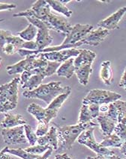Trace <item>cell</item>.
I'll return each mask as SVG.
<instances>
[{
	"mask_svg": "<svg viewBox=\"0 0 126 159\" xmlns=\"http://www.w3.org/2000/svg\"><path fill=\"white\" fill-rule=\"evenodd\" d=\"M120 152L122 153V155H123L124 156H126V141H124L122 143V147H120Z\"/></svg>",
	"mask_w": 126,
	"mask_h": 159,
	"instance_id": "cell-44",
	"label": "cell"
},
{
	"mask_svg": "<svg viewBox=\"0 0 126 159\" xmlns=\"http://www.w3.org/2000/svg\"><path fill=\"white\" fill-rule=\"evenodd\" d=\"M29 23L36 26L38 29H48L47 25H46L45 23H44L41 20L37 19L35 17H27V18Z\"/></svg>",
	"mask_w": 126,
	"mask_h": 159,
	"instance_id": "cell-36",
	"label": "cell"
},
{
	"mask_svg": "<svg viewBox=\"0 0 126 159\" xmlns=\"http://www.w3.org/2000/svg\"><path fill=\"white\" fill-rule=\"evenodd\" d=\"M71 91H68L66 92V93L61 94L57 97L56 98H55L52 102L50 105H47V108L51 109V110L55 111L58 112L59 110L60 109L62 105H63V103L66 101V99H68V97H69L70 93H71Z\"/></svg>",
	"mask_w": 126,
	"mask_h": 159,
	"instance_id": "cell-29",
	"label": "cell"
},
{
	"mask_svg": "<svg viewBox=\"0 0 126 159\" xmlns=\"http://www.w3.org/2000/svg\"><path fill=\"white\" fill-rule=\"evenodd\" d=\"M3 53L7 55H14L15 53H17V51L19 50L17 47L15 45L12 43H5V46L2 48Z\"/></svg>",
	"mask_w": 126,
	"mask_h": 159,
	"instance_id": "cell-35",
	"label": "cell"
},
{
	"mask_svg": "<svg viewBox=\"0 0 126 159\" xmlns=\"http://www.w3.org/2000/svg\"><path fill=\"white\" fill-rule=\"evenodd\" d=\"M11 34H12L11 31L0 29V48H1V49L4 47L5 44L6 43L7 38H8V37L10 36Z\"/></svg>",
	"mask_w": 126,
	"mask_h": 159,
	"instance_id": "cell-38",
	"label": "cell"
},
{
	"mask_svg": "<svg viewBox=\"0 0 126 159\" xmlns=\"http://www.w3.org/2000/svg\"><path fill=\"white\" fill-rule=\"evenodd\" d=\"M20 82V78L15 77L9 82L0 86V113H6L17 108Z\"/></svg>",
	"mask_w": 126,
	"mask_h": 159,
	"instance_id": "cell-3",
	"label": "cell"
},
{
	"mask_svg": "<svg viewBox=\"0 0 126 159\" xmlns=\"http://www.w3.org/2000/svg\"><path fill=\"white\" fill-rule=\"evenodd\" d=\"M32 74L30 73V72L29 70H26L24 71L23 73H21V75H20V84H21V85H23L26 82L29 80V79L32 76Z\"/></svg>",
	"mask_w": 126,
	"mask_h": 159,
	"instance_id": "cell-39",
	"label": "cell"
},
{
	"mask_svg": "<svg viewBox=\"0 0 126 159\" xmlns=\"http://www.w3.org/2000/svg\"><path fill=\"white\" fill-rule=\"evenodd\" d=\"M98 156L99 157V159H125L124 158H121L119 155L114 154L111 155H98Z\"/></svg>",
	"mask_w": 126,
	"mask_h": 159,
	"instance_id": "cell-42",
	"label": "cell"
},
{
	"mask_svg": "<svg viewBox=\"0 0 126 159\" xmlns=\"http://www.w3.org/2000/svg\"><path fill=\"white\" fill-rule=\"evenodd\" d=\"M126 13V6L122 7V8L118 9L116 12L111 14L106 19L101 20L97 24L98 28H101V29H107V30H114V29H118L119 23L121 21Z\"/></svg>",
	"mask_w": 126,
	"mask_h": 159,
	"instance_id": "cell-13",
	"label": "cell"
},
{
	"mask_svg": "<svg viewBox=\"0 0 126 159\" xmlns=\"http://www.w3.org/2000/svg\"><path fill=\"white\" fill-rule=\"evenodd\" d=\"M24 132V126L20 125L14 128L2 129L1 134L7 145H17L27 143L28 140Z\"/></svg>",
	"mask_w": 126,
	"mask_h": 159,
	"instance_id": "cell-8",
	"label": "cell"
},
{
	"mask_svg": "<svg viewBox=\"0 0 126 159\" xmlns=\"http://www.w3.org/2000/svg\"><path fill=\"white\" fill-rule=\"evenodd\" d=\"M81 49L76 48L73 49H63L59 52H51L42 53L44 58L49 61L63 63L71 58H76L80 53Z\"/></svg>",
	"mask_w": 126,
	"mask_h": 159,
	"instance_id": "cell-12",
	"label": "cell"
},
{
	"mask_svg": "<svg viewBox=\"0 0 126 159\" xmlns=\"http://www.w3.org/2000/svg\"><path fill=\"white\" fill-rule=\"evenodd\" d=\"M60 2L65 5V3H68V2H71V0H68V1H62H62H60Z\"/></svg>",
	"mask_w": 126,
	"mask_h": 159,
	"instance_id": "cell-47",
	"label": "cell"
},
{
	"mask_svg": "<svg viewBox=\"0 0 126 159\" xmlns=\"http://www.w3.org/2000/svg\"><path fill=\"white\" fill-rule=\"evenodd\" d=\"M107 111H108V105H100V111L103 113H107Z\"/></svg>",
	"mask_w": 126,
	"mask_h": 159,
	"instance_id": "cell-45",
	"label": "cell"
},
{
	"mask_svg": "<svg viewBox=\"0 0 126 159\" xmlns=\"http://www.w3.org/2000/svg\"><path fill=\"white\" fill-rule=\"evenodd\" d=\"M93 119V115H92V112H91L89 105L82 104L80 111L78 123H89V122H91Z\"/></svg>",
	"mask_w": 126,
	"mask_h": 159,
	"instance_id": "cell-30",
	"label": "cell"
},
{
	"mask_svg": "<svg viewBox=\"0 0 126 159\" xmlns=\"http://www.w3.org/2000/svg\"><path fill=\"white\" fill-rule=\"evenodd\" d=\"M94 29V26L89 24H76L72 27L69 34L66 35L62 45L68 46L70 49L80 47L83 45L81 40L86 36L91 31Z\"/></svg>",
	"mask_w": 126,
	"mask_h": 159,
	"instance_id": "cell-5",
	"label": "cell"
},
{
	"mask_svg": "<svg viewBox=\"0 0 126 159\" xmlns=\"http://www.w3.org/2000/svg\"><path fill=\"white\" fill-rule=\"evenodd\" d=\"M114 132L122 141H126V125L117 123L114 129Z\"/></svg>",
	"mask_w": 126,
	"mask_h": 159,
	"instance_id": "cell-33",
	"label": "cell"
},
{
	"mask_svg": "<svg viewBox=\"0 0 126 159\" xmlns=\"http://www.w3.org/2000/svg\"><path fill=\"white\" fill-rule=\"evenodd\" d=\"M49 125L50 124H46V123H38V126H37V129L36 132V135L38 136V138L45 135L50 129Z\"/></svg>",
	"mask_w": 126,
	"mask_h": 159,
	"instance_id": "cell-34",
	"label": "cell"
},
{
	"mask_svg": "<svg viewBox=\"0 0 126 159\" xmlns=\"http://www.w3.org/2000/svg\"><path fill=\"white\" fill-rule=\"evenodd\" d=\"M50 148H52L50 147V146L46 145V146H41V145H35V146H31L30 147H27L26 149H24V150L27 151V152L29 153H32V154H35V155H41V153L44 152Z\"/></svg>",
	"mask_w": 126,
	"mask_h": 159,
	"instance_id": "cell-32",
	"label": "cell"
},
{
	"mask_svg": "<svg viewBox=\"0 0 126 159\" xmlns=\"http://www.w3.org/2000/svg\"><path fill=\"white\" fill-rule=\"evenodd\" d=\"M38 145L46 146L48 145L53 149V150H57L59 148L58 133H57V127L52 125L50 127L49 131L45 135L38 138L37 141Z\"/></svg>",
	"mask_w": 126,
	"mask_h": 159,
	"instance_id": "cell-15",
	"label": "cell"
},
{
	"mask_svg": "<svg viewBox=\"0 0 126 159\" xmlns=\"http://www.w3.org/2000/svg\"><path fill=\"white\" fill-rule=\"evenodd\" d=\"M47 25L49 30H53L56 32L62 33L67 35L72 29V25L65 18L56 15L51 13L44 22Z\"/></svg>",
	"mask_w": 126,
	"mask_h": 159,
	"instance_id": "cell-10",
	"label": "cell"
},
{
	"mask_svg": "<svg viewBox=\"0 0 126 159\" xmlns=\"http://www.w3.org/2000/svg\"><path fill=\"white\" fill-rule=\"evenodd\" d=\"M47 2L53 10L63 14L66 17H71L72 14H73L72 11L70 10L68 7H66L65 5L63 4L60 1H57V0H48Z\"/></svg>",
	"mask_w": 126,
	"mask_h": 159,
	"instance_id": "cell-25",
	"label": "cell"
},
{
	"mask_svg": "<svg viewBox=\"0 0 126 159\" xmlns=\"http://www.w3.org/2000/svg\"><path fill=\"white\" fill-rule=\"evenodd\" d=\"M7 149L8 147H5L1 152H0V159H13L11 155L6 154Z\"/></svg>",
	"mask_w": 126,
	"mask_h": 159,
	"instance_id": "cell-43",
	"label": "cell"
},
{
	"mask_svg": "<svg viewBox=\"0 0 126 159\" xmlns=\"http://www.w3.org/2000/svg\"><path fill=\"white\" fill-rule=\"evenodd\" d=\"M119 86L120 88H122L124 90H126V67L125 70H124V73L122 74L121 79H120L119 83Z\"/></svg>",
	"mask_w": 126,
	"mask_h": 159,
	"instance_id": "cell-41",
	"label": "cell"
},
{
	"mask_svg": "<svg viewBox=\"0 0 126 159\" xmlns=\"http://www.w3.org/2000/svg\"><path fill=\"white\" fill-rule=\"evenodd\" d=\"M16 8L17 5L14 4L0 2V11H10Z\"/></svg>",
	"mask_w": 126,
	"mask_h": 159,
	"instance_id": "cell-40",
	"label": "cell"
},
{
	"mask_svg": "<svg viewBox=\"0 0 126 159\" xmlns=\"http://www.w3.org/2000/svg\"><path fill=\"white\" fill-rule=\"evenodd\" d=\"M21 49H27V50H30V51L38 50L36 42L34 41V40H32V41H25L23 45H22Z\"/></svg>",
	"mask_w": 126,
	"mask_h": 159,
	"instance_id": "cell-37",
	"label": "cell"
},
{
	"mask_svg": "<svg viewBox=\"0 0 126 159\" xmlns=\"http://www.w3.org/2000/svg\"><path fill=\"white\" fill-rule=\"evenodd\" d=\"M53 37L50 34V30L48 29H38V34L36 36V44L38 46V51L43 50L46 48L49 47L53 42Z\"/></svg>",
	"mask_w": 126,
	"mask_h": 159,
	"instance_id": "cell-21",
	"label": "cell"
},
{
	"mask_svg": "<svg viewBox=\"0 0 126 159\" xmlns=\"http://www.w3.org/2000/svg\"><path fill=\"white\" fill-rule=\"evenodd\" d=\"M110 34L109 31L107 29L97 28L96 29H93L84 38L81 40L83 45H90L92 47L99 46L101 42L104 40V39Z\"/></svg>",
	"mask_w": 126,
	"mask_h": 159,
	"instance_id": "cell-14",
	"label": "cell"
},
{
	"mask_svg": "<svg viewBox=\"0 0 126 159\" xmlns=\"http://www.w3.org/2000/svg\"><path fill=\"white\" fill-rule=\"evenodd\" d=\"M45 79L43 75L37 74V75H32L29 78L23 85H22V88L26 90H33L38 88L41 84L42 81Z\"/></svg>",
	"mask_w": 126,
	"mask_h": 159,
	"instance_id": "cell-26",
	"label": "cell"
},
{
	"mask_svg": "<svg viewBox=\"0 0 126 159\" xmlns=\"http://www.w3.org/2000/svg\"><path fill=\"white\" fill-rule=\"evenodd\" d=\"M26 124L27 121L20 114L6 113L4 116V119L0 123V126L2 129H11Z\"/></svg>",
	"mask_w": 126,
	"mask_h": 159,
	"instance_id": "cell-17",
	"label": "cell"
},
{
	"mask_svg": "<svg viewBox=\"0 0 126 159\" xmlns=\"http://www.w3.org/2000/svg\"><path fill=\"white\" fill-rule=\"evenodd\" d=\"M36 57V54L28 55V56L25 57L23 60L16 63L15 64L8 66L6 67L7 73L8 75H15V74H21L26 70H29L32 62L34 61Z\"/></svg>",
	"mask_w": 126,
	"mask_h": 159,
	"instance_id": "cell-16",
	"label": "cell"
},
{
	"mask_svg": "<svg viewBox=\"0 0 126 159\" xmlns=\"http://www.w3.org/2000/svg\"><path fill=\"white\" fill-rule=\"evenodd\" d=\"M75 58H71L63 62L56 71L58 76L70 79L75 73V66L74 64Z\"/></svg>",
	"mask_w": 126,
	"mask_h": 159,
	"instance_id": "cell-22",
	"label": "cell"
},
{
	"mask_svg": "<svg viewBox=\"0 0 126 159\" xmlns=\"http://www.w3.org/2000/svg\"><path fill=\"white\" fill-rule=\"evenodd\" d=\"M86 159H99V157L98 156H96V157H90V156H88V157H86Z\"/></svg>",
	"mask_w": 126,
	"mask_h": 159,
	"instance_id": "cell-46",
	"label": "cell"
},
{
	"mask_svg": "<svg viewBox=\"0 0 126 159\" xmlns=\"http://www.w3.org/2000/svg\"><path fill=\"white\" fill-rule=\"evenodd\" d=\"M77 140L79 143L90 148L94 152L99 155H111L115 154L114 151L110 150L108 148L104 147L101 143L96 141L94 136V127L85 130Z\"/></svg>",
	"mask_w": 126,
	"mask_h": 159,
	"instance_id": "cell-7",
	"label": "cell"
},
{
	"mask_svg": "<svg viewBox=\"0 0 126 159\" xmlns=\"http://www.w3.org/2000/svg\"><path fill=\"white\" fill-rule=\"evenodd\" d=\"M104 114L117 123L126 125V101L119 99L110 103L108 105V111Z\"/></svg>",
	"mask_w": 126,
	"mask_h": 159,
	"instance_id": "cell-11",
	"label": "cell"
},
{
	"mask_svg": "<svg viewBox=\"0 0 126 159\" xmlns=\"http://www.w3.org/2000/svg\"><path fill=\"white\" fill-rule=\"evenodd\" d=\"M27 112L34 116L38 123H44L46 124H50L52 120L56 117L58 114V112L47 108H42L36 103H32L28 106Z\"/></svg>",
	"mask_w": 126,
	"mask_h": 159,
	"instance_id": "cell-9",
	"label": "cell"
},
{
	"mask_svg": "<svg viewBox=\"0 0 126 159\" xmlns=\"http://www.w3.org/2000/svg\"><path fill=\"white\" fill-rule=\"evenodd\" d=\"M97 120L104 137L113 134L116 125V122L109 118L105 114H100L97 117Z\"/></svg>",
	"mask_w": 126,
	"mask_h": 159,
	"instance_id": "cell-20",
	"label": "cell"
},
{
	"mask_svg": "<svg viewBox=\"0 0 126 159\" xmlns=\"http://www.w3.org/2000/svg\"><path fill=\"white\" fill-rule=\"evenodd\" d=\"M61 82H51L47 84H41L33 90H25L23 96L27 99H38L44 101L47 105L61 94L71 91L70 86L62 87Z\"/></svg>",
	"mask_w": 126,
	"mask_h": 159,
	"instance_id": "cell-1",
	"label": "cell"
},
{
	"mask_svg": "<svg viewBox=\"0 0 126 159\" xmlns=\"http://www.w3.org/2000/svg\"><path fill=\"white\" fill-rule=\"evenodd\" d=\"M51 13V8L47 2L45 0H38L28 10L14 14L13 17H35L44 23Z\"/></svg>",
	"mask_w": 126,
	"mask_h": 159,
	"instance_id": "cell-6",
	"label": "cell"
},
{
	"mask_svg": "<svg viewBox=\"0 0 126 159\" xmlns=\"http://www.w3.org/2000/svg\"><path fill=\"white\" fill-rule=\"evenodd\" d=\"M122 143H123V141L116 134H112L110 135L104 137L103 140L100 143L104 147L106 148H120L122 147Z\"/></svg>",
	"mask_w": 126,
	"mask_h": 159,
	"instance_id": "cell-28",
	"label": "cell"
},
{
	"mask_svg": "<svg viewBox=\"0 0 126 159\" xmlns=\"http://www.w3.org/2000/svg\"><path fill=\"white\" fill-rule=\"evenodd\" d=\"M100 77L106 85L109 86L113 84L114 75H113L112 69H111V62L110 61H105L101 63Z\"/></svg>",
	"mask_w": 126,
	"mask_h": 159,
	"instance_id": "cell-24",
	"label": "cell"
},
{
	"mask_svg": "<svg viewBox=\"0 0 126 159\" xmlns=\"http://www.w3.org/2000/svg\"><path fill=\"white\" fill-rule=\"evenodd\" d=\"M92 64H88L80 66V67L75 69V74L77 75L80 84L83 86H86L89 84L90 76L93 72L92 68Z\"/></svg>",
	"mask_w": 126,
	"mask_h": 159,
	"instance_id": "cell-23",
	"label": "cell"
},
{
	"mask_svg": "<svg viewBox=\"0 0 126 159\" xmlns=\"http://www.w3.org/2000/svg\"><path fill=\"white\" fill-rule=\"evenodd\" d=\"M95 58L96 54L94 52L89 50V49H81L80 53L75 58L74 64H75V69L84 65L92 64Z\"/></svg>",
	"mask_w": 126,
	"mask_h": 159,
	"instance_id": "cell-19",
	"label": "cell"
},
{
	"mask_svg": "<svg viewBox=\"0 0 126 159\" xmlns=\"http://www.w3.org/2000/svg\"><path fill=\"white\" fill-rule=\"evenodd\" d=\"M98 125L99 123H94L91 121L86 123H78L74 125L57 127L59 140V148L57 150L59 152L63 150L71 149L74 143L85 130Z\"/></svg>",
	"mask_w": 126,
	"mask_h": 159,
	"instance_id": "cell-2",
	"label": "cell"
},
{
	"mask_svg": "<svg viewBox=\"0 0 126 159\" xmlns=\"http://www.w3.org/2000/svg\"><path fill=\"white\" fill-rule=\"evenodd\" d=\"M53 151V148H50L48 150L45 152V153L43 155H40L27 152V151H25L22 148H19V149H9L8 147L6 152L12 155H15L17 157H19V158L22 159H48V158L51 155Z\"/></svg>",
	"mask_w": 126,
	"mask_h": 159,
	"instance_id": "cell-18",
	"label": "cell"
},
{
	"mask_svg": "<svg viewBox=\"0 0 126 159\" xmlns=\"http://www.w3.org/2000/svg\"><path fill=\"white\" fill-rule=\"evenodd\" d=\"M24 126V132H25L27 139L29 141L31 146H35L38 140V137L36 135V133L33 131V129L29 125L26 124Z\"/></svg>",
	"mask_w": 126,
	"mask_h": 159,
	"instance_id": "cell-31",
	"label": "cell"
},
{
	"mask_svg": "<svg viewBox=\"0 0 126 159\" xmlns=\"http://www.w3.org/2000/svg\"><path fill=\"white\" fill-rule=\"evenodd\" d=\"M122 98V95L116 92L107 90L93 89L91 90L83 99V105H109Z\"/></svg>",
	"mask_w": 126,
	"mask_h": 159,
	"instance_id": "cell-4",
	"label": "cell"
},
{
	"mask_svg": "<svg viewBox=\"0 0 126 159\" xmlns=\"http://www.w3.org/2000/svg\"><path fill=\"white\" fill-rule=\"evenodd\" d=\"M38 30V29L36 26L29 23L24 30L18 32L17 35L25 41H32L36 38Z\"/></svg>",
	"mask_w": 126,
	"mask_h": 159,
	"instance_id": "cell-27",
	"label": "cell"
},
{
	"mask_svg": "<svg viewBox=\"0 0 126 159\" xmlns=\"http://www.w3.org/2000/svg\"><path fill=\"white\" fill-rule=\"evenodd\" d=\"M2 57L0 56V68H1V66H2Z\"/></svg>",
	"mask_w": 126,
	"mask_h": 159,
	"instance_id": "cell-48",
	"label": "cell"
}]
</instances>
